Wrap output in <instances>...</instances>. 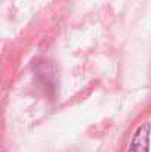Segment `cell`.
<instances>
[{"label":"cell","instance_id":"6da1fadb","mask_svg":"<svg viewBox=\"0 0 151 152\" xmlns=\"http://www.w3.org/2000/svg\"><path fill=\"white\" fill-rule=\"evenodd\" d=\"M150 133H151V124L147 123V121L142 123L136 129L127 152H148V149H150V145H148L150 143Z\"/></svg>","mask_w":151,"mask_h":152}]
</instances>
